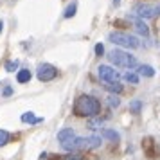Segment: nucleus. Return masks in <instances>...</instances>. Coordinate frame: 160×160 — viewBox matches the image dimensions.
<instances>
[{
	"label": "nucleus",
	"mask_w": 160,
	"mask_h": 160,
	"mask_svg": "<svg viewBox=\"0 0 160 160\" xmlns=\"http://www.w3.org/2000/svg\"><path fill=\"white\" fill-rule=\"evenodd\" d=\"M74 112L81 117H95L101 112V102L92 95H81L74 104Z\"/></svg>",
	"instance_id": "obj_1"
},
{
	"label": "nucleus",
	"mask_w": 160,
	"mask_h": 160,
	"mask_svg": "<svg viewBox=\"0 0 160 160\" xmlns=\"http://www.w3.org/2000/svg\"><path fill=\"white\" fill-rule=\"evenodd\" d=\"M108 59L112 65L119 67V68H135L137 67V58L131 56L130 52H124L121 49H113V51L108 54Z\"/></svg>",
	"instance_id": "obj_2"
},
{
	"label": "nucleus",
	"mask_w": 160,
	"mask_h": 160,
	"mask_svg": "<svg viewBox=\"0 0 160 160\" xmlns=\"http://www.w3.org/2000/svg\"><path fill=\"white\" fill-rule=\"evenodd\" d=\"M110 42L115 45H121V47H126V49H138L140 47V42L138 38L130 36L126 32H110Z\"/></svg>",
	"instance_id": "obj_3"
},
{
	"label": "nucleus",
	"mask_w": 160,
	"mask_h": 160,
	"mask_svg": "<svg viewBox=\"0 0 160 160\" xmlns=\"http://www.w3.org/2000/svg\"><path fill=\"white\" fill-rule=\"evenodd\" d=\"M135 13H137L138 18L142 20H149V18H155L157 15H160V6H149V4H137L135 6Z\"/></svg>",
	"instance_id": "obj_4"
},
{
	"label": "nucleus",
	"mask_w": 160,
	"mask_h": 160,
	"mask_svg": "<svg viewBox=\"0 0 160 160\" xmlns=\"http://www.w3.org/2000/svg\"><path fill=\"white\" fill-rule=\"evenodd\" d=\"M36 76H38L40 81H52L58 76V70H56V67H52L51 63H43V65L38 67Z\"/></svg>",
	"instance_id": "obj_5"
},
{
	"label": "nucleus",
	"mask_w": 160,
	"mask_h": 160,
	"mask_svg": "<svg viewBox=\"0 0 160 160\" xmlns=\"http://www.w3.org/2000/svg\"><path fill=\"white\" fill-rule=\"evenodd\" d=\"M97 74H99V79L104 81V83H110V81H117L119 79V72L115 68H112L108 65H101L97 68Z\"/></svg>",
	"instance_id": "obj_6"
},
{
	"label": "nucleus",
	"mask_w": 160,
	"mask_h": 160,
	"mask_svg": "<svg viewBox=\"0 0 160 160\" xmlns=\"http://www.w3.org/2000/svg\"><path fill=\"white\" fill-rule=\"evenodd\" d=\"M130 20L135 23V29H137L140 34H144V36H148V34H149V29H148V25L144 23V20H142V18H138V16H130Z\"/></svg>",
	"instance_id": "obj_7"
},
{
	"label": "nucleus",
	"mask_w": 160,
	"mask_h": 160,
	"mask_svg": "<svg viewBox=\"0 0 160 160\" xmlns=\"http://www.w3.org/2000/svg\"><path fill=\"white\" fill-rule=\"evenodd\" d=\"M74 137H76V133H74L72 128H65V130L58 131V140L61 142V144H65V142H68V140H72Z\"/></svg>",
	"instance_id": "obj_8"
},
{
	"label": "nucleus",
	"mask_w": 160,
	"mask_h": 160,
	"mask_svg": "<svg viewBox=\"0 0 160 160\" xmlns=\"http://www.w3.org/2000/svg\"><path fill=\"white\" fill-rule=\"evenodd\" d=\"M22 122H31V124H38V122H43V119L42 117H34L32 112H27V113H23L22 115Z\"/></svg>",
	"instance_id": "obj_9"
},
{
	"label": "nucleus",
	"mask_w": 160,
	"mask_h": 160,
	"mask_svg": "<svg viewBox=\"0 0 160 160\" xmlns=\"http://www.w3.org/2000/svg\"><path fill=\"white\" fill-rule=\"evenodd\" d=\"M29 79H31V70H27V68L18 70V74H16V81L18 83H29Z\"/></svg>",
	"instance_id": "obj_10"
},
{
	"label": "nucleus",
	"mask_w": 160,
	"mask_h": 160,
	"mask_svg": "<svg viewBox=\"0 0 160 160\" xmlns=\"http://www.w3.org/2000/svg\"><path fill=\"white\" fill-rule=\"evenodd\" d=\"M102 137L104 138H108V140H112V142H119V138H121V135L117 133L115 130H102Z\"/></svg>",
	"instance_id": "obj_11"
},
{
	"label": "nucleus",
	"mask_w": 160,
	"mask_h": 160,
	"mask_svg": "<svg viewBox=\"0 0 160 160\" xmlns=\"http://www.w3.org/2000/svg\"><path fill=\"white\" fill-rule=\"evenodd\" d=\"M138 74L140 76H146V78H153L155 76V68L151 65H140L138 67Z\"/></svg>",
	"instance_id": "obj_12"
},
{
	"label": "nucleus",
	"mask_w": 160,
	"mask_h": 160,
	"mask_svg": "<svg viewBox=\"0 0 160 160\" xmlns=\"http://www.w3.org/2000/svg\"><path fill=\"white\" fill-rule=\"evenodd\" d=\"M142 148L146 149V153H148V157H149V158H155V151H153V140H151V138H146L144 144H142Z\"/></svg>",
	"instance_id": "obj_13"
},
{
	"label": "nucleus",
	"mask_w": 160,
	"mask_h": 160,
	"mask_svg": "<svg viewBox=\"0 0 160 160\" xmlns=\"http://www.w3.org/2000/svg\"><path fill=\"white\" fill-rule=\"evenodd\" d=\"M106 88H108L110 92H115V94H121L122 92V85L119 81H110L108 85H106Z\"/></svg>",
	"instance_id": "obj_14"
},
{
	"label": "nucleus",
	"mask_w": 160,
	"mask_h": 160,
	"mask_svg": "<svg viewBox=\"0 0 160 160\" xmlns=\"http://www.w3.org/2000/svg\"><path fill=\"white\" fill-rule=\"evenodd\" d=\"M76 9H78V4H76V2H72V4L65 9V15H63V16H65V18H72V16L76 15Z\"/></svg>",
	"instance_id": "obj_15"
},
{
	"label": "nucleus",
	"mask_w": 160,
	"mask_h": 160,
	"mask_svg": "<svg viewBox=\"0 0 160 160\" xmlns=\"http://www.w3.org/2000/svg\"><path fill=\"white\" fill-rule=\"evenodd\" d=\"M124 79L131 83V85H137L138 83V74H133V72H126L124 74Z\"/></svg>",
	"instance_id": "obj_16"
},
{
	"label": "nucleus",
	"mask_w": 160,
	"mask_h": 160,
	"mask_svg": "<svg viewBox=\"0 0 160 160\" xmlns=\"http://www.w3.org/2000/svg\"><path fill=\"white\" fill-rule=\"evenodd\" d=\"M61 160H83V157L79 153H68V155H63Z\"/></svg>",
	"instance_id": "obj_17"
},
{
	"label": "nucleus",
	"mask_w": 160,
	"mask_h": 160,
	"mask_svg": "<svg viewBox=\"0 0 160 160\" xmlns=\"http://www.w3.org/2000/svg\"><path fill=\"white\" fill-rule=\"evenodd\" d=\"M9 142V133L6 130H0V146L8 144Z\"/></svg>",
	"instance_id": "obj_18"
},
{
	"label": "nucleus",
	"mask_w": 160,
	"mask_h": 160,
	"mask_svg": "<svg viewBox=\"0 0 160 160\" xmlns=\"http://www.w3.org/2000/svg\"><path fill=\"white\" fill-rule=\"evenodd\" d=\"M16 68H18V61H8V63H6V70H8V72H15Z\"/></svg>",
	"instance_id": "obj_19"
},
{
	"label": "nucleus",
	"mask_w": 160,
	"mask_h": 160,
	"mask_svg": "<svg viewBox=\"0 0 160 160\" xmlns=\"http://www.w3.org/2000/svg\"><path fill=\"white\" fill-rule=\"evenodd\" d=\"M140 108H142V102H140V101H133L130 104V110H131V112H135V113H138Z\"/></svg>",
	"instance_id": "obj_20"
},
{
	"label": "nucleus",
	"mask_w": 160,
	"mask_h": 160,
	"mask_svg": "<svg viewBox=\"0 0 160 160\" xmlns=\"http://www.w3.org/2000/svg\"><path fill=\"white\" fill-rule=\"evenodd\" d=\"M108 99H110V106H112V108H113V106H115V108H117V106H119V104H121V99H119V97H117V95H110V97H108Z\"/></svg>",
	"instance_id": "obj_21"
},
{
	"label": "nucleus",
	"mask_w": 160,
	"mask_h": 160,
	"mask_svg": "<svg viewBox=\"0 0 160 160\" xmlns=\"http://www.w3.org/2000/svg\"><path fill=\"white\" fill-rule=\"evenodd\" d=\"M95 54H97V56H102V54H104V47H102V43L95 45Z\"/></svg>",
	"instance_id": "obj_22"
},
{
	"label": "nucleus",
	"mask_w": 160,
	"mask_h": 160,
	"mask_svg": "<svg viewBox=\"0 0 160 160\" xmlns=\"http://www.w3.org/2000/svg\"><path fill=\"white\" fill-rule=\"evenodd\" d=\"M11 94H13V88H11V87H6V88H4V95H6V97H9Z\"/></svg>",
	"instance_id": "obj_23"
},
{
	"label": "nucleus",
	"mask_w": 160,
	"mask_h": 160,
	"mask_svg": "<svg viewBox=\"0 0 160 160\" xmlns=\"http://www.w3.org/2000/svg\"><path fill=\"white\" fill-rule=\"evenodd\" d=\"M2 29H4V22L0 20V32H2Z\"/></svg>",
	"instance_id": "obj_24"
},
{
	"label": "nucleus",
	"mask_w": 160,
	"mask_h": 160,
	"mask_svg": "<svg viewBox=\"0 0 160 160\" xmlns=\"http://www.w3.org/2000/svg\"><path fill=\"white\" fill-rule=\"evenodd\" d=\"M113 4H115V6H119V4H121V0H113Z\"/></svg>",
	"instance_id": "obj_25"
}]
</instances>
